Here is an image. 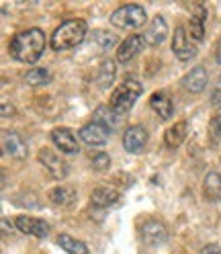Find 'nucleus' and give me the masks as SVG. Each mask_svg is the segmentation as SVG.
I'll list each match as a JSON object with an SVG mask.
<instances>
[{"label": "nucleus", "instance_id": "1a4fd4ad", "mask_svg": "<svg viewBox=\"0 0 221 254\" xmlns=\"http://www.w3.org/2000/svg\"><path fill=\"white\" fill-rule=\"evenodd\" d=\"M168 35V25H166V19L156 14V17L150 21L146 33H144V41L150 45V47H158Z\"/></svg>", "mask_w": 221, "mask_h": 254}, {"label": "nucleus", "instance_id": "f257e3e1", "mask_svg": "<svg viewBox=\"0 0 221 254\" xmlns=\"http://www.w3.org/2000/svg\"><path fill=\"white\" fill-rule=\"evenodd\" d=\"M8 52L17 62L27 64V66H33V64L39 62V58L45 52V33L41 29L21 31V33H17L10 39Z\"/></svg>", "mask_w": 221, "mask_h": 254}, {"label": "nucleus", "instance_id": "9d476101", "mask_svg": "<svg viewBox=\"0 0 221 254\" xmlns=\"http://www.w3.org/2000/svg\"><path fill=\"white\" fill-rule=\"evenodd\" d=\"M80 137H82V141L84 144H88V146H105L107 141H109V129L107 127H103L101 123H88V125H84L82 129H80Z\"/></svg>", "mask_w": 221, "mask_h": 254}, {"label": "nucleus", "instance_id": "f03ea898", "mask_svg": "<svg viewBox=\"0 0 221 254\" xmlns=\"http://www.w3.org/2000/svg\"><path fill=\"white\" fill-rule=\"evenodd\" d=\"M86 33H88V29L82 19L64 21L52 33V50H55V52L72 50V47L80 45L86 39Z\"/></svg>", "mask_w": 221, "mask_h": 254}, {"label": "nucleus", "instance_id": "4be33fe9", "mask_svg": "<svg viewBox=\"0 0 221 254\" xmlns=\"http://www.w3.org/2000/svg\"><path fill=\"white\" fill-rule=\"evenodd\" d=\"M57 244L64 248L68 254H88V246L82 240H76V238H72L68 234H59L57 236Z\"/></svg>", "mask_w": 221, "mask_h": 254}, {"label": "nucleus", "instance_id": "ddd939ff", "mask_svg": "<svg viewBox=\"0 0 221 254\" xmlns=\"http://www.w3.org/2000/svg\"><path fill=\"white\" fill-rule=\"evenodd\" d=\"M52 141L59 148V152H64V154H76L78 152L76 135L68 129V127H55L52 131Z\"/></svg>", "mask_w": 221, "mask_h": 254}, {"label": "nucleus", "instance_id": "9b49d317", "mask_svg": "<svg viewBox=\"0 0 221 254\" xmlns=\"http://www.w3.org/2000/svg\"><path fill=\"white\" fill-rule=\"evenodd\" d=\"M144 45H146L144 35H137V33L129 35L127 39H125V41L119 45V50H117V60H119L121 64L131 62V60L141 52V47H144Z\"/></svg>", "mask_w": 221, "mask_h": 254}, {"label": "nucleus", "instance_id": "0eeeda50", "mask_svg": "<svg viewBox=\"0 0 221 254\" xmlns=\"http://www.w3.org/2000/svg\"><path fill=\"white\" fill-rule=\"evenodd\" d=\"M172 52L180 62H188L193 60L197 54V47L191 43V37H188L184 27H176L174 31V39H172Z\"/></svg>", "mask_w": 221, "mask_h": 254}, {"label": "nucleus", "instance_id": "20e7f679", "mask_svg": "<svg viewBox=\"0 0 221 254\" xmlns=\"http://www.w3.org/2000/svg\"><path fill=\"white\" fill-rule=\"evenodd\" d=\"M146 10L139 4H123L110 14V23L117 29H139L146 25Z\"/></svg>", "mask_w": 221, "mask_h": 254}, {"label": "nucleus", "instance_id": "7c9ffc66", "mask_svg": "<svg viewBox=\"0 0 221 254\" xmlns=\"http://www.w3.org/2000/svg\"><path fill=\"white\" fill-rule=\"evenodd\" d=\"M215 60H217V64H221V39L215 43Z\"/></svg>", "mask_w": 221, "mask_h": 254}, {"label": "nucleus", "instance_id": "423d86ee", "mask_svg": "<svg viewBox=\"0 0 221 254\" xmlns=\"http://www.w3.org/2000/svg\"><path fill=\"white\" fill-rule=\"evenodd\" d=\"M139 234H141V240L148 246H162L168 240V230L160 219H146L141 224Z\"/></svg>", "mask_w": 221, "mask_h": 254}, {"label": "nucleus", "instance_id": "dca6fc26", "mask_svg": "<svg viewBox=\"0 0 221 254\" xmlns=\"http://www.w3.org/2000/svg\"><path fill=\"white\" fill-rule=\"evenodd\" d=\"M92 205L94 207H110V205H115L119 201V193L115 189H110V187H99V189H94L92 190V197H90Z\"/></svg>", "mask_w": 221, "mask_h": 254}, {"label": "nucleus", "instance_id": "a878e982", "mask_svg": "<svg viewBox=\"0 0 221 254\" xmlns=\"http://www.w3.org/2000/svg\"><path fill=\"white\" fill-rule=\"evenodd\" d=\"M115 113L110 111V107H99L97 111H94V123H101L103 127H107V129H115Z\"/></svg>", "mask_w": 221, "mask_h": 254}, {"label": "nucleus", "instance_id": "4468645a", "mask_svg": "<svg viewBox=\"0 0 221 254\" xmlns=\"http://www.w3.org/2000/svg\"><path fill=\"white\" fill-rule=\"evenodd\" d=\"M207 82H209V74H207V70H205L203 66H195L191 72H188L184 78H182V84H184V88L186 90H191V92H203L205 90V86H207Z\"/></svg>", "mask_w": 221, "mask_h": 254}, {"label": "nucleus", "instance_id": "2eb2a0df", "mask_svg": "<svg viewBox=\"0 0 221 254\" xmlns=\"http://www.w3.org/2000/svg\"><path fill=\"white\" fill-rule=\"evenodd\" d=\"M4 150L10 158H17V160H23L27 158V144L23 141V137L14 131H4Z\"/></svg>", "mask_w": 221, "mask_h": 254}, {"label": "nucleus", "instance_id": "b1692460", "mask_svg": "<svg viewBox=\"0 0 221 254\" xmlns=\"http://www.w3.org/2000/svg\"><path fill=\"white\" fill-rule=\"evenodd\" d=\"M25 82L31 86H41V84H50L52 82V74L45 68H33L25 74Z\"/></svg>", "mask_w": 221, "mask_h": 254}, {"label": "nucleus", "instance_id": "aec40b11", "mask_svg": "<svg viewBox=\"0 0 221 254\" xmlns=\"http://www.w3.org/2000/svg\"><path fill=\"white\" fill-rule=\"evenodd\" d=\"M115 76H117V66L113 60H105L99 68V76H97V82L101 88H109L110 84L115 82Z\"/></svg>", "mask_w": 221, "mask_h": 254}, {"label": "nucleus", "instance_id": "c756f323", "mask_svg": "<svg viewBox=\"0 0 221 254\" xmlns=\"http://www.w3.org/2000/svg\"><path fill=\"white\" fill-rule=\"evenodd\" d=\"M199 254H221V248L217 244H207V246H203Z\"/></svg>", "mask_w": 221, "mask_h": 254}, {"label": "nucleus", "instance_id": "cd10ccee", "mask_svg": "<svg viewBox=\"0 0 221 254\" xmlns=\"http://www.w3.org/2000/svg\"><path fill=\"white\" fill-rule=\"evenodd\" d=\"M211 103L213 105H221V76H219V80L213 88V94H211Z\"/></svg>", "mask_w": 221, "mask_h": 254}, {"label": "nucleus", "instance_id": "6e6552de", "mask_svg": "<svg viewBox=\"0 0 221 254\" xmlns=\"http://www.w3.org/2000/svg\"><path fill=\"white\" fill-rule=\"evenodd\" d=\"M148 144V131L146 127L141 125H131L125 129V135H123V148L127 150L129 154H137L146 148Z\"/></svg>", "mask_w": 221, "mask_h": 254}, {"label": "nucleus", "instance_id": "5701e85b", "mask_svg": "<svg viewBox=\"0 0 221 254\" xmlns=\"http://www.w3.org/2000/svg\"><path fill=\"white\" fill-rule=\"evenodd\" d=\"M50 199L57 205H72L76 201V193H74V189L70 187H55L50 190Z\"/></svg>", "mask_w": 221, "mask_h": 254}, {"label": "nucleus", "instance_id": "f3484780", "mask_svg": "<svg viewBox=\"0 0 221 254\" xmlns=\"http://www.w3.org/2000/svg\"><path fill=\"white\" fill-rule=\"evenodd\" d=\"M150 107L162 119H170L172 117V111H174V107H172V101L168 99L166 92H154L152 99H150Z\"/></svg>", "mask_w": 221, "mask_h": 254}, {"label": "nucleus", "instance_id": "7ed1b4c3", "mask_svg": "<svg viewBox=\"0 0 221 254\" xmlns=\"http://www.w3.org/2000/svg\"><path fill=\"white\" fill-rule=\"evenodd\" d=\"M141 82L137 80L135 76H127L125 80L113 90V94H110V111L119 117V115H125V113H129L131 107L135 105L137 97L141 94Z\"/></svg>", "mask_w": 221, "mask_h": 254}, {"label": "nucleus", "instance_id": "412c9836", "mask_svg": "<svg viewBox=\"0 0 221 254\" xmlns=\"http://www.w3.org/2000/svg\"><path fill=\"white\" fill-rule=\"evenodd\" d=\"M205 19H207V12H205L203 6H197V12L191 17V23H188V31H191V37L201 41L205 37Z\"/></svg>", "mask_w": 221, "mask_h": 254}, {"label": "nucleus", "instance_id": "a211bd4d", "mask_svg": "<svg viewBox=\"0 0 221 254\" xmlns=\"http://www.w3.org/2000/svg\"><path fill=\"white\" fill-rule=\"evenodd\" d=\"M203 193L209 201H221V174L209 172L203 183Z\"/></svg>", "mask_w": 221, "mask_h": 254}, {"label": "nucleus", "instance_id": "6ab92c4d", "mask_svg": "<svg viewBox=\"0 0 221 254\" xmlns=\"http://www.w3.org/2000/svg\"><path fill=\"white\" fill-rule=\"evenodd\" d=\"M186 137V123L184 121H178L172 127H168L166 133H164V144L168 148H178Z\"/></svg>", "mask_w": 221, "mask_h": 254}, {"label": "nucleus", "instance_id": "c85d7f7f", "mask_svg": "<svg viewBox=\"0 0 221 254\" xmlns=\"http://www.w3.org/2000/svg\"><path fill=\"white\" fill-rule=\"evenodd\" d=\"M211 129H213L217 135H221V111L211 119Z\"/></svg>", "mask_w": 221, "mask_h": 254}, {"label": "nucleus", "instance_id": "bb28decb", "mask_svg": "<svg viewBox=\"0 0 221 254\" xmlns=\"http://www.w3.org/2000/svg\"><path fill=\"white\" fill-rule=\"evenodd\" d=\"M109 166H110V158H109V154L99 152V154H94V156H92V168H94V170H107Z\"/></svg>", "mask_w": 221, "mask_h": 254}, {"label": "nucleus", "instance_id": "39448f33", "mask_svg": "<svg viewBox=\"0 0 221 254\" xmlns=\"http://www.w3.org/2000/svg\"><path fill=\"white\" fill-rule=\"evenodd\" d=\"M37 158H39L41 166H43L47 172H50L55 181H64V179L68 177V164L61 160V158H59L54 150L43 148V150H39Z\"/></svg>", "mask_w": 221, "mask_h": 254}, {"label": "nucleus", "instance_id": "f8f14e48", "mask_svg": "<svg viewBox=\"0 0 221 254\" xmlns=\"http://www.w3.org/2000/svg\"><path fill=\"white\" fill-rule=\"evenodd\" d=\"M17 228L23 232V234H29V236H35V238H45L50 234V226L45 224L43 219H35V217H29V215H21L14 219Z\"/></svg>", "mask_w": 221, "mask_h": 254}, {"label": "nucleus", "instance_id": "393cba45", "mask_svg": "<svg viewBox=\"0 0 221 254\" xmlns=\"http://www.w3.org/2000/svg\"><path fill=\"white\" fill-rule=\"evenodd\" d=\"M90 43L97 47L99 52H107L109 47H113L115 43H117V39L113 37V35H109V33H105V31H92V35H90Z\"/></svg>", "mask_w": 221, "mask_h": 254}]
</instances>
